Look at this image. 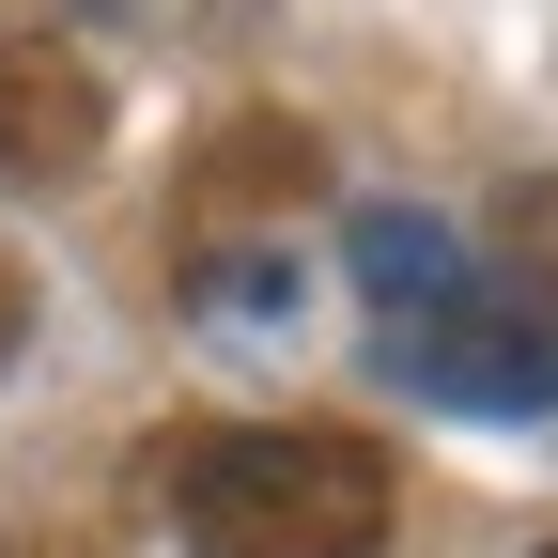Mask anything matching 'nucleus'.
<instances>
[{
  "mask_svg": "<svg viewBox=\"0 0 558 558\" xmlns=\"http://www.w3.org/2000/svg\"><path fill=\"white\" fill-rule=\"evenodd\" d=\"M543 558H558V543H543Z\"/></svg>",
  "mask_w": 558,
  "mask_h": 558,
  "instance_id": "1a4fd4ad",
  "label": "nucleus"
},
{
  "mask_svg": "<svg viewBox=\"0 0 558 558\" xmlns=\"http://www.w3.org/2000/svg\"><path fill=\"white\" fill-rule=\"evenodd\" d=\"M465 264L497 279V311H512V326H543V341H558V171H512L497 202H481Z\"/></svg>",
  "mask_w": 558,
  "mask_h": 558,
  "instance_id": "39448f33",
  "label": "nucleus"
},
{
  "mask_svg": "<svg viewBox=\"0 0 558 558\" xmlns=\"http://www.w3.org/2000/svg\"><path fill=\"white\" fill-rule=\"evenodd\" d=\"M357 311H373V357H388L403 388H435V403H481V418L558 403V341L512 326L497 279L465 264V233L403 218V202H373V218H357Z\"/></svg>",
  "mask_w": 558,
  "mask_h": 558,
  "instance_id": "f03ea898",
  "label": "nucleus"
},
{
  "mask_svg": "<svg viewBox=\"0 0 558 558\" xmlns=\"http://www.w3.org/2000/svg\"><path fill=\"white\" fill-rule=\"evenodd\" d=\"M16 357H32V264L0 248V373H16Z\"/></svg>",
  "mask_w": 558,
  "mask_h": 558,
  "instance_id": "0eeeda50",
  "label": "nucleus"
},
{
  "mask_svg": "<svg viewBox=\"0 0 558 558\" xmlns=\"http://www.w3.org/2000/svg\"><path fill=\"white\" fill-rule=\"evenodd\" d=\"M311 186H326L311 124H233V140H202V171H186V233H202V248H233L248 218H295Z\"/></svg>",
  "mask_w": 558,
  "mask_h": 558,
  "instance_id": "20e7f679",
  "label": "nucleus"
},
{
  "mask_svg": "<svg viewBox=\"0 0 558 558\" xmlns=\"http://www.w3.org/2000/svg\"><path fill=\"white\" fill-rule=\"evenodd\" d=\"M62 16H94V32H124V47H248L264 0H62Z\"/></svg>",
  "mask_w": 558,
  "mask_h": 558,
  "instance_id": "423d86ee",
  "label": "nucleus"
},
{
  "mask_svg": "<svg viewBox=\"0 0 558 558\" xmlns=\"http://www.w3.org/2000/svg\"><path fill=\"white\" fill-rule=\"evenodd\" d=\"M109 156V78L62 32H0V186H78Z\"/></svg>",
  "mask_w": 558,
  "mask_h": 558,
  "instance_id": "7ed1b4c3",
  "label": "nucleus"
},
{
  "mask_svg": "<svg viewBox=\"0 0 558 558\" xmlns=\"http://www.w3.org/2000/svg\"><path fill=\"white\" fill-rule=\"evenodd\" d=\"M0 558H109L94 527H0Z\"/></svg>",
  "mask_w": 558,
  "mask_h": 558,
  "instance_id": "6e6552de",
  "label": "nucleus"
},
{
  "mask_svg": "<svg viewBox=\"0 0 558 558\" xmlns=\"http://www.w3.org/2000/svg\"><path fill=\"white\" fill-rule=\"evenodd\" d=\"M140 512L186 558H388L403 481L341 418H171L140 435Z\"/></svg>",
  "mask_w": 558,
  "mask_h": 558,
  "instance_id": "f257e3e1",
  "label": "nucleus"
}]
</instances>
